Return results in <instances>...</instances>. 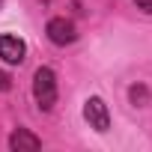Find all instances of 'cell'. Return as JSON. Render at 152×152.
Masks as SVG:
<instances>
[{"label": "cell", "instance_id": "cell-6", "mask_svg": "<svg viewBox=\"0 0 152 152\" xmlns=\"http://www.w3.org/2000/svg\"><path fill=\"white\" fill-rule=\"evenodd\" d=\"M131 102H134L137 107H143V104L149 102V90H146V87H131Z\"/></svg>", "mask_w": 152, "mask_h": 152}, {"label": "cell", "instance_id": "cell-4", "mask_svg": "<svg viewBox=\"0 0 152 152\" xmlns=\"http://www.w3.org/2000/svg\"><path fill=\"white\" fill-rule=\"evenodd\" d=\"M24 54H27V45L18 39V36H0V57H3L6 63H12V66H18V63H24Z\"/></svg>", "mask_w": 152, "mask_h": 152}, {"label": "cell", "instance_id": "cell-8", "mask_svg": "<svg viewBox=\"0 0 152 152\" xmlns=\"http://www.w3.org/2000/svg\"><path fill=\"white\" fill-rule=\"evenodd\" d=\"M134 3H137L143 12H152V0H134Z\"/></svg>", "mask_w": 152, "mask_h": 152}, {"label": "cell", "instance_id": "cell-7", "mask_svg": "<svg viewBox=\"0 0 152 152\" xmlns=\"http://www.w3.org/2000/svg\"><path fill=\"white\" fill-rule=\"evenodd\" d=\"M9 87H12V78H9L6 72H0V93H3V90H9Z\"/></svg>", "mask_w": 152, "mask_h": 152}, {"label": "cell", "instance_id": "cell-5", "mask_svg": "<svg viewBox=\"0 0 152 152\" xmlns=\"http://www.w3.org/2000/svg\"><path fill=\"white\" fill-rule=\"evenodd\" d=\"M9 146H12L15 152H36V149L42 146V140H39L36 134H30L27 128H15L12 137H9Z\"/></svg>", "mask_w": 152, "mask_h": 152}, {"label": "cell", "instance_id": "cell-3", "mask_svg": "<svg viewBox=\"0 0 152 152\" xmlns=\"http://www.w3.org/2000/svg\"><path fill=\"white\" fill-rule=\"evenodd\" d=\"M48 39L54 45H72L75 39H78V33H75V24L66 21V18H51L48 21Z\"/></svg>", "mask_w": 152, "mask_h": 152}, {"label": "cell", "instance_id": "cell-1", "mask_svg": "<svg viewBox=\"0 0 152 152\" xmlns=\"http://www.w3.org/2000/svg\"><path fill=\"white\" fill-rule=\"evenodd\" d=\"M33 96H36L42 110H51L57 104V75L48 66L36 69V75H33Z\"/></svg>", "mask_w": 152, "mask_h": 152}, {"label": "cell", "instance_id": "cell-2", "mask_svg": "<svg viewBox=\"0 0 152 152\" xmlns=\"http://www.w3.org/2000/svg\"><path fill=\"white\" fill-rule=\"evenodd\" d=\"M84 119L90 122V128H96V131H107V128H110V113H107L104 99H99V96L87 99V102H84Z\"/></svg>", "mask_w": 152, "mask_h": 152}]
</instances>
